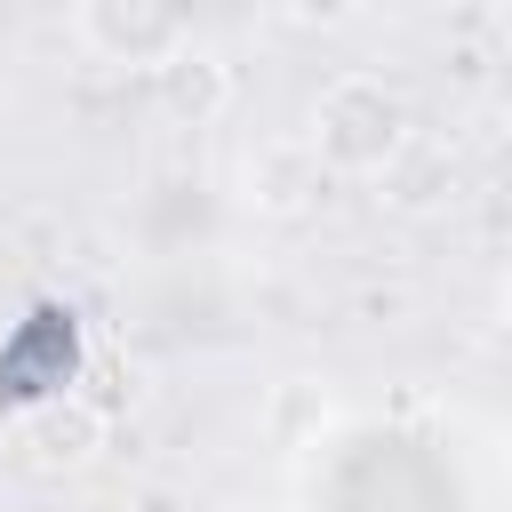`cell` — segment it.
I'll list each match as a JSON object with an SVG mask.
<instances>
[{
	"label": "cell",
	"mask_w": 512,
	"mask_h": 512,
	"mask_svg": "<svg viewBox=\"0 0 512 512\" xmlns=\"http://www.w3.org/2000/svg\"><path fill=\"white\" fill-rule=\"evenodd\" d=\"M320 160V176H352V184H376L408 144H416V104L392 72L376 64H344L320 80L312 96V120L296 128Z\"/></svg>",
	"instance_id": "6da1fadb"
},
{
	"label": "cell",
	"mask_w": 512,
	"mask_h": 512,
	"mask_svg": "<svg viewBox=\"0 0 512 512\" xmlns=\"http://www.w3.org/2000/svg\"><path fill=\"white\" fill-rule=\"evenodd\" d=\"M72 40H80L96 64L152 80V72H160L168 56H184L200 32H192V16L168 8V0H80V8H72Z\"/></svg>",
	"instance_id": "7a4b0ae2"
},
{
	"label": "cell",
	"mask_w": 512,
	"mask_h": 512,
	"mask_svg": "<svg viewBox=\"0 0 512 512\" xmlns=\"http://www.w3.org/2000/svg\"><path fill=\"white\" fill-rule=\"evenodd\" d=\"M112 440V416L88 400V392H48L32 400V416L16 424V464L40 472V480H80Z\"/></svg>",
	"instance_id": "3957f363"
},
{
	"label": "cell",
	"mask_w": 512,
	"mask_h": 512,
	"mask_svg": "<svg viewBox=\"0 0 512 512\" xmlns=\"http://www.w3.org/2000/svg\"><path fill=\"white\" fill-rule=\"evenodd\" d=\"M320 192H328V176H320V160H312L304 136H264V144L240 160V200H248L256 216H304Z\"/></svg>",
	"instance_id": "277c9868"
},
{
	"label": "cell",
	"mask_w": 512,
	"mask_h": 512,
	"mask_svg": "<svg viewBox=\"0 0 512 512\" xmlns=\"http://www.w3.org/2000/svg\"><path fill=\"white\" fill-rule=\"evenodd\" d=\"M232 64L208 48V40H192L184 56H168L160 72H152V96H160V112L176 120V128H208V120H224L232 112Z\"/></svg>",
	"instance_id": "5b68a950"
},
{
	"label": "cell",
	"mask_w": 512,
	"mask_h": 512,
	"mask_svg": "<svg viewBox=\"0 0 512 512\" xmlns=\"http://www.w3.org/2000/svg\"><path fill=\"white\" fill-rule=\"evenodd\" d=\"M328 424H336V392H328L320 376H280V384H272V400H264V432H272L280 448H312Z\"/></svg>",
	"instance_id": "8992f818"
},
{
	"label": "cell",
	"mask_w": 512,
	"mask_h": 512,
	"mask_svg": "<svg viewBox=\"0 0 512 512\" xmlns=\"http://www.w3.org/2000/svg\"><path fill=\"white\" fill-rule=\"evenodd\" d=\"M216 512H280V504H264V496H232V504H216Z\"/></svg>",
	"instance_id": "52a82bcc"
},
{
	"label": "cell",
	"mask_w": 512,
	"mask_h": 512,
	"mask_svg": "<svg viewBox=\"0 0 512 512\" xmlns=\"http://www.w3.org/2000/svg\"><path fill=\"white\" fill-rule=\"evenodd\" d=\"M496 304H504V320H512V264H504V288H496Z\"/></svg>",
	"instance_id": "ba28073f"
},
{
	"label": "cell",
	"mask_w": 512,
	"mask_h": 512,
	"mask_svg": "<svg viewBox=\"0 0 512 512\" xmlns=\"http://www.w3.org/2000/svg\"><path fill=\"white\" fill-rule=\"evenodd\" d=\"M504 480H512V432H504Z\"/></svg>",
	"instance_id": "9c48e42d"
}]
</instances>
